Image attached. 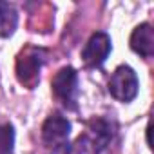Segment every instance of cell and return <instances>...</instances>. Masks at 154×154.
<instances>
[{"label": "cell", "mask_w": 154, "mask_h": 154, "mask_svg": "<svg viewBox=\"0 0 154 154\" xmlns=\"http://www.w3.org/2000/svg\"><path fill=\"white\" fill-rule=\"evenodd\" d=\"M114 131H116L114 122H111L105 116H94L93 120L87 122L84 134H80L78 145L89 154H100L111 145Z\"/></svg>", "instance_id": "obj_1"}, {"label": "cell", "mask_w": 154, "mask_h": 154, "mask_svg": "<svg viewBox=\"0 0 154 154\" xmlns=\"http://www.w3.org/2000/svg\"><path fill=\"white\" fill-rule=\"evenodd\" d=\"M45 62V51L38 47H26L17 58V78L27 89H33L40 80V69Z\"/></svg>", "instance_id": "obj_2"}, {"label": "cell", "mask_w": 154, "mask_h": 154, "mask_svg": "<svg viewBox=\"0 0 154 154\" xmlns=\"http://www.w3.org/2000/svg\"><path fill=\"white\" fill-rule=\"evenodd\" d=\"M138 87H140L138 76H136L134 69L129 67V65L116 67V71L109 78V93H111V96L116 98L118 102H123V103H129V102H132L136 98Z\"/></svg>", "instance_id": "obj_3"}, {"label": "cell", "mask_w": 154, "mask_h": 154, "mask_svg": "<svg viewBox=\"0 0 154 154\" xmlns=\"http://www.w3.org/2000/svg\"><path fill=\"white\" fill-rule=\"evenodd\" d=\"M53 94L67 109H76L78 100V72L72 67H62L51 82Z\"/></svg>", "instance_id": "obj_4"}, {"label": "cell", "mask_w": 154, "mask_h": 154, "mask_svg": "<svg viewBox=\"0 0 154 154\" xmlns=\"http://www.w3.org/2000/svg\"><path fill=\"white\" fill-rule=\"evenodd\" d=\"M112 45H111V36L103 31H98L94 35H91V38L87 40V44L82 49V60L87 67H100L109 53H111Z\"/></svg>", "instance_id": "obj_5"}, {"label": "cell", "mask_w": 154, "mask_h": 154, "mask_svg": "<svg viewBox=\"0 0 154 154\" xmlns=\"http://www.w3.org/2000/svg\"><path fill=\"white\" fill-rule=\"evenodd\" d=\"M71 134V123L65 116L54 112L42 125V140L49 147H60L67 141Z\"/></svg>", "instance_id": "obj_6"}, {"label": "cell", "mask_w": 154, "mask_h": 154, "mask_svg": "<svg viewBox=\"0 0 154 154\" xmlns=\"http://www.w3.org/2000/svg\"><path fill=\"white\" fill-rule=\"evenodd\" d=\"M131 49L145 58L152 56L154 53V33H152V27L150 24H140L134 27L132 35H131Z\"/></svg>", "instance_id": "obj_7"}, {"label": "cell", "mask_w": 154, "mask_h": 154, "mask_svg": "<svg viewBox=\"0 0 154 154\" xmlns=\"http://www.w3.org/2000/svg\"><path fill=\"white\" fill-rule=\"evenodd\" d=\"M18 26V15L17 9L8 4L0 2V38H9Z\"/></svg>", "instance_id": "obj_8"}, {"label": "cell", "mask_w": 154, "mask_h": 154, "mask_svg": "<svg viewBox=\"0 0 154 154\" xmlns=\"http://www.w3.org/2000/svg\"><path fill=\"white\" fill-rule=\"evenodd\" d=\"M15 129L11 123H0V154H13Z\"/></svg>", "instance_id": "obj_9"}]
</instances>
